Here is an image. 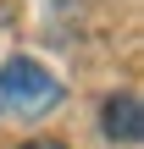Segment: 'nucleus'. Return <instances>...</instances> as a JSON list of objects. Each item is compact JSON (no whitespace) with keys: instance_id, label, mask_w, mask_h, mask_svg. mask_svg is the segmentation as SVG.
<instances>
[{"instance_id":"1","label":"nucleus","mask_w":144,"mask_h":149,"mask_svg":"<svg viewBox=\"0 0 144 149\" xmlns=\"http://www.w3.org/2000/svg\"><path fill=\"white\" fill-rule=\"evenodd\" d=\"M61 100H67V88H61V77H55L44 61L11 55V61L0 66V122H39V116H50Z\"/></svg>"},{"instance_id":"2","label":"nucleus","mask_w":144,"mask_h":149,"mask_svg":"<svg viewBox=\"0 0 144 149\" xmlns=\"http://www.w3.org/2000/svg\"><path fill=\"white\" fill-rule=\"evenodd\" d=\"M100 133H105L111 144H122V149H133L144 138V100L133 88H117V94L100 105Z\"/></svg>"},{"instance_id":"3","label":"nucleus","mask_w":144,"mask_h":149,"mask_svg":"<svg viewBox=\"0 0 144 149\" xmlns=\"http://www.w3.org/2000/svg\"><path fill=\"white\" fill-rule=\"evenodd\" d=\"M22 149H67V144H50V138H33V144H22Z\"/></svg>"}]
</instances>
